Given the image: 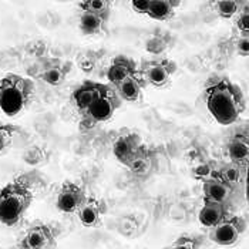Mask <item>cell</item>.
Segmentation results:
<instances>
[{
	"label": "cell",
	"instance_id": "cell-27",
	"mask_svg": "<svg viewBox=\"0 0 249 249\" xmlns=\"http://www.w3.org/2000/svg\"><path fill=\"white\" fill-rule=\"evenodd\" d=\"M239 33H249V10H248V4H245L241 12L238 13V18H236V21H235Z\"/></svg>",
	"mask_w": 249,
	"mask_h": 249
},
{
	"label": "cell",
	"instance_id": "cell-10",
	"mask_svg": "<svg viewBox=\"0 0 249 249\" xmlns=\"http://www.w3.org/2000/svg\"><path fill=\"white\" fill-rule=\"evenodd\" d=\"M110 86L107 84H103V83H97V81H91V80H87L84 81L83 84H80L76 90L73 91L71 94V101L74 104L77 110L84 114L89 107L96 101L98 97L101 96Z\"/></svg>",
	"mask_w": 249,
	"mask_h": 249
},
{
	"label": "cell",
	"instance_id": "cell-28",
	"mask_svg": "<svg viewBox=\"0 0 249 249\" xmlns=\"http://www.w3.org/2000/svg\"><path fill=\"white\" fill-rule=\"evenodd\" d=\"M131 7L135 13L138 15H147L148 7H150V0H137V1H131Z\"/></svg>",
	"mask_w": 249,
	"mask_h": 249
},
{
	"label": "cell",
	"instance_id": "cell-11",
	"mask_svg": "<svg viewBox=\"0 0 249 249\" xmlns=\"http://www.w3.org/2000/svg\"><path fill=\"white\" fill-rule=\"evenodd\" d=\"M71 71V64L60 58H47L43 61L37 76L49 86H61Z\"/></svg>",
	"mask_w": 249,
	"mask_h": 249
},
{
	"label": "cell",
	"instance_id": "cell-1",
	"mask_svg": "<svg viewBox=\"0 0 249 249\" xmlns=\"http://www.w3.org/2000/svg\"><path fill=\"white\" fill-rule=\"evenodd\" d=\"M205 103L210 114L221 125L235 123L245 110V98L241 89L228 78H221L207 87Z\"/></svg>",
	"mask_w": 249,
	"mask_h": 249
},
{
	"label": "cell",
	"instance_id": "cell-9",
	"mask_svg": "<svg viewBox=\"0 0 249 249\" xmlns=\"http://www.w3.org/2000/svg\"><path fill=\"white\" fill-rule=\"evenodd\" d=\"M202 190L204 201H215L230 205L233 198V185L224 175H212L205 178Z\"/></svg>",
	"mask_w": 249,
	"mask_h": 249
},
{
	"label": "cell",
	"instance_id": "cell-26",
	"mask_svg": "<svg viewBox=\"0 0 249 249\" xmlns=\"http://www.w3.org/2000/svg\"><path fill=\"white\" fill-rule=\"evenodd\" d=\"M233 47H235V52L239 54V56H244L247 57L249 52V33H239V36L233 38Z\"/></svg>",
	"mask_w": 249,
	"mask_h": 249
},
{
	"label": "cell",
	"instance_id": "cell-19",
	"mask_svg": "<svg viewBox=\"0 0 249 249\" xmlns=\"http://www.w3.org/2000/svg\"><path fill=\"white\" fill-rule=\"evenodd\" d=\"M107 21H108L107 18L98 16L94 13H89V12H83L80 16L78 27H80L81 33L86 36H96V35H101L106 32Z\"/></svg>",
	"mask_w": 249,
	"mask_h": 249
},
{
	"label": "cell",
	"instance_id": "cell-5",
	"mask_svg": "<svg viewBox=\"0 0 249 249\" xmlns=\"http://www.w3.org/2000/svg\"><path fill=\"white\" fill-rule=\"evenodd\" d=\"M247 230V221L244 216H228L221 224L210 231V239L221 247H231L236 244Z\"/></svg>",
	"mask_w": 249,
	"mask_h": 249
},
{
	"label": "cell",
	"instance_id": "cell-14",
	"mask_svg": "<svg viewBox=\"0 0 249 249\" xmlns=\"http://www.w3.org/2000/svg\"><path fill=\"white\" fill-rule=\"evenodd\" d=\"M230 216V205L215 201H204V205L199 211L198 219L201 225L207 228H213Z\"/></svg>",
	"mask_w": 249,
	"mask_h": 249
},
{
	"label": "cell",
	"instance_id": "cell-20",
	"mask_svg": "<svg viewBox=\"0 0 249 249\" xmlns=\"http://www.w3.org/2000/svg\"><path fill=\"white\" fill-rule=\"evenodd\" d=\"M179 4L181 3L175 0H150L147 16L154 20H160V21L171 19L175 13V9Z\"/></svg>",
	"mask_w": 249,
	"mask_h": 249
},
{
	"label": "cell",
	"instance_id": "cell-29",
	"mask_svg": "<svg viewBox=\"0 0 249 249\" xmlns=\"http://www.w3.org/2000/svg\"><path fill=\"white\" fill-rule=\"evenodd\" d=\"M19 249H23V248H19Z\"/></svg>",
	"mask_w": 249,
	"mask_h": 249
},
{
	"label": "cell",
	"instance_id": "cell-3",
	"mask_svg": "<svg viewBox=\"0 0 249 249\" xmlns=\"http://www.w3.org/2000/svg\"><path fill=\"white\" fill-rule=\"evenodd\" d=\"M33 194L20 181H13L0 190V222L6 227H15L29 210Z\"/></svg>",
	"mask_w": 249,
	"mask_h": 249
},
{
	"label": "cell",
	"instance_id": "cell-25",
	"mask_svg": "<svg viewBox=\"0 0 249 249\" xmlns=\"http://www.w3.org/2000/svg\"><path fill=\"white\" fill-rule=\"evenodd\" d=\"M201 247H202V238L185 233L178 236L171 245L164 249H201Z\"/></svg>",
	"mask_w": 249,
	"mask_h": 249
},
{
	"label": "cell",
	"instance_id": "cell-12",
	"mask_svg": "<svg viewBox=\"0 0 249 249\" xmlns=\"http://www.w3.org/2000/svg\"><path fill=\"white\" fill-rule=\"evenodd\" d=\"M155 164H157V158L154 151L142 144L125 167L135 177H148L154 173Z\"/></svg>",
	"mask_w": 249,
	"mask_h": 249
},
{
	"label": "cell",
	"instance_id": "cell-15",
	"mask_svg": "<svg viewBox=\"0 0 249 249\" xmlns=\"http://www.w3.org/2000/svg\"><path fill=\"white\" fill-rule=\"evenodd\" d=\"M77 213H78V219L83 224V227L97 228L101 224L103 216L106 213V205L103 201L91 196V198L86 199V202L83 204V207Z\"/></svg>",
	"mask_w": 249,
	"mask_h": 249
},
{
	"label": "cell",
	"instance_id": "cell-21",
	"mask_svg": "<svg viewBox=\"0 0 249 249\" xmlns=\"http://www.w3.org/2000/svg\"><path fill=\"white\" fill-rule=\"evenodd\" d=\"M245 4L247 3L239 0H219L213 3L216 15L222 19H231L232 16L238 15Z\"/></svg>",
	"mask_w": 249,
	"mask_h": 249
},
{
	"label": "cell",
	"instance_id": "cell-18",
	"mask_svg": "<svg viewBox=\"0 0 249 249\" xmlns=\"http://www.w3.org/2000/svg\"><path fill=\"white\" fill-rule=\"evenodd\" d=\"M227 151L231 161L238 167H245L249 158V141L245 134H236L232 137L227 145Z\"/></svg>",
	"mask_w": 249,
	"mask_h": 249
},
{
	"label": "cell",
	"instance_id": "cell-16",
	"mask_svg": "<svg viewBox=\"0 0 249 249\" xmlns=\"http://www.w3.org/2000/svg\"><path fill=\"white\" fill-rule=\"evenodd\" d=\"M141 145H142V141H141L140 135H137L135 133L123 134L121 137H118L114 142L113 154L117 158V161L127 165Z\"/></svg>",
	"mask_w": 249,
	"mask_h": 249
},
{
	"label": "cell",
	"instance_id": "cell-2",
	"mask_svg": "<svg viewBox=\"0 0 249 249\" xmlns=\"http://www.w3.org/2000/svg\"><path fill=\"white\" fill-rule=\"evenodd\" d=\"M35 83L29 77L6 74L0 78V110L9 117L24 111L35 96Z\"/></svg>",
	"mask_w": 249,
	"mask_h": 249
},
{
	"label": "cell",
	"instance_id": "cell-6",
	"mask_svg": "<svg viewBox=\"0 0 249 249\" xmlns=\"http://www.w3.org/2000/svg\"><path fill=\"white\" fill-rule=\"evenodd\" d=\"M177 71V64L168 58H158L144 61L141 64V78L145 84L154 87H164L171 81V77Z\"/></svg>",
	"mask_w": 249,
	"mask_h": 249
},
{
	"label": "cell",
	"instance_id": "cell-7",
	"mask_svg": "<svg viewBox=\"0 0 249 249\" xmlns=\"http://www.w3.org/2000/svg\"><path fill=\"white\" fill-rule=\"evenodd\" d=\"M56 231L52 225L41 221L33 222L26 231L20 248L23 249H53L56 247Z\"/></svg>",
	"mask_w": 249,
	"mask_h": 249
},
{
	"label": "cell",
	"instance_id": "cell-8",
	"mask_svg": "<svg viewBox=\"0 0 249 249\" xmlns=\"http://www.w3.org/2000/svg\"><path fill=\"white\" fill-rule=\"evenodd\" d=\"M86 199L87 196L83 187L77 185L74 182L66 181L58 191L56 205L58 211L63 213H77L83 207V204L86 202Z\"/></svg>",
	"mask_w": 249,
	"mask_h": 249
},
{
	"label": "cell",
	"instance_id": "cell-23",
	"mask_svg": "<svg viewBox=\"0 0 249 249\" xmlns=\"http://www.w3.org/2000/svg\"><path fill=\"white\" fill-rule=\"evenodd\" d=\"M170 41H171V38L168 35H155L153 37H150L147 40V43H145V49H147V52L148 53H151V54H162L167 49H168V46H170Z\"/></svg>",
	"mask_w": 249,
	"mask_h": 249
},
{
	"label": "cell",
	"instance_id": "cell-17",
	"mask_svg": "<svg viewBox=\"0 0 249 249\" xmlns=\"http://www.w3.org/2000/svg\"><path fill=\"white\" fill-rule=\"evenodd\" d=\"M145 87L144 80L141 78L140 74L128 77L124 81H121L120 84H117L114 87L115 93L121 98V101H128V103H137L141 96H142V90Z\"/></svg>",
	"mask_w": 249,
	"mask_h": 249
},
{
	"label": "cell",
	"instance_id": "cell-24",
	"mask_svg": "<svg viewBox=\"0 0 249 249\" xmlns=\"http://www.w3.org/2000/svg\"><path fill=\"white\" fill-rule=\"evenodd\" d=\"M16 135H18V127L16 125L0 123V154H4L12 147Z\"/></svg>",
	"mask_w": 249,
	"mask_h": 249
},
{
	"label": "cell",
	"instance_id": "cell-13",
	"mask_svg": "<svg viewBox=\"0 0 249 249\" xmlns=\"http://www.w3.org/2000/svg\"><path fill=\"white\" fill-rule=\"evenodd\" d=\"M135 74H138L137 63L133 58L123 56V54L113 58V61L107 70V78H108L110 84L114 87L117 84H120L121 81H124L125 78L135 76Z\"/></svg>",
	"mask_w": 249,
	"mask_h": 249
},
{
	"label": "cell",
	"instance_id": "cell-4",
	"mask_svg": "<svg viewBox=\"0 0 249 249\" xmlns=\"http://www.w3.org/2000/svg\"><path fill=\"white\" fill-rule=\"evenodd\" d=\"M121 98L110 86L83 114V124L86 127H94L96 124L108 121L121 106Z\"/></svg>",
	"mask_w": 249,
	"mask_h": 249
},
{
	"label": "cell",
	"instance_id": "cell-22",
	"mask_svg": "<svg viewBox=\"0 0 249 249\" xmlns=\"http://www.w3.org/2000/svg\"><path fill=\"white\" fill-rule=\"evenodd\" d=\"M110 6L111 3L108 0H86L80 3V7L83 12L94 13L103 18H110Z\"/></svg>",
	"mask_w": 249,
	"mask_h": 249
}]
</instances>
